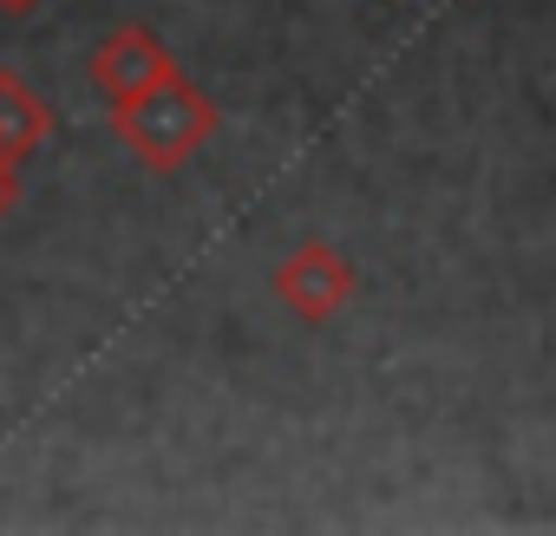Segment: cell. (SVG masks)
Instances as JSON below:
<instances>
[{
	"label": "cell",
	"mask_w": 556,
	"mask_h": 536,
	"mask_svg": "<svg viewBox=\"0 0 556 536\" xmlns=\"http://www.w3.org/2000/svg\"><path fill=\"white\" fill-rule=\"evenodd\" d=\"M112 125H118V144H125L144 170L170 177V170H184V164L216 138L223 112L210 105V92H197L184 73H170V79H157L144 99L118 105Z\"/></svg>",
	"instance_id": "1"
},
{
	"label": "cell",
	"mask_w": 556,
	"mask_h": 536,
	"mask_svg": "<svg viewBox=\"0 0 556 536\" xmlns=\"http://www.w3.org/2000/svg\"><path fill=\"white\" fill-rule=\"evenodd\" d=\"M268 289H275V302H282L295 321H308V328H328V321H334V315L354 302L361 276H354V261H348L334 242L308 235V242H295L282 261H275Z\"/></svg>",
	"instance_id": "2"
},
{
	"label": "cell",
	"mask_w": 556,
	"mask_h": 536,
	"mask_svg": "<svg viewBox=\"0 0 556 536\" xmlns=\"http://www.w3.org/2000/svg\"><path fill=\"white\" fill-rule=\"evenodd\" d=\"M92 86L105 92V105L118 112V105H131V99H144L157 79H170L177 73V60H170V47L144 27V21H125V27H112L99 47H92Z\"/></svg>",
	"instance_id": "3"
},
{
	"label": "cell",
	"mask_w": 556,
	"mask_h": 536,
	"mask_svg": "<svg viewBox=\"0 0 556 536\" xmlns=\"http://www.w3.org/2000/svg\"><path fill=\"white\" fill-rule=\"evenodd\" d=\"M47 138H53V105L21 73H0V157L27 164Z\"/></svg>",
	"instance_id": "4"
},
{
	"label": "cell",
	"mask_w": 556,
	"mask_h": 536,
	"mask_svg": "<svg viewBox=\"0 0 556 536\" xmlns=\"http://www.w3.org/2000/svg\"><path fill=\"white\" fill-rule=\"evenodd\" d=\"M14 196H21V164H14V157H0V216L14 209Z\"/></svg>",
	"instance_id": "5"
},
{
	"label": "cell",
	"mask_w": 556,
	"mask_h": 536,
	"mask_svg": "<svg viewBox=\"0 0 556 536\" xmlns=\"http://www.w3.org/2000/svg\"><path fill=\"white\" fill-rule=\"evenodd\" d=\"M34 8H47V0H0V14H34Z\"/></svg>",
	"instance_id": "6"
}]
</instances>
